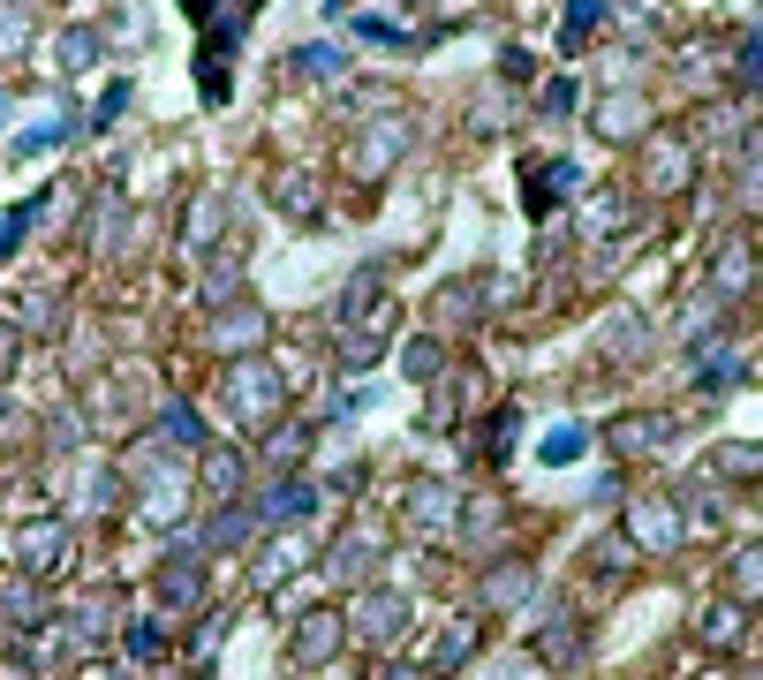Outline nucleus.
Wrapping results in <instances>:
<instances>
[{
	"instance_id": "obj_1",
	"label": "nucleus",
	"mask_w": 763,
	"mask_h": 680,
	"mask_svg": "<svg viewBox=\"0 0 763 680\" xmlns=\"http://www.w3.org/2000/svg\"><path fill=\"white\" fill-rule=\"evenodd\" d=\"M575 159H552V167H529V212H552L560 197H575Z\"/></svg>"
},
{
	"instance_id": "obj_2",
	"label": "nucleus",
	"mask_w": 763,
	"mask_h": 680,
	"mask_svg": "<svg viewBox=\"0 0 763 680\" xmlns=\"http://www.w3.org/2000/svg\"><path fill=\"white\" fill-rule=\"evenodd\" d=\"M673 507H665V499H643V507H635V544H673Z\"/></svg>"
},
{
	"instance_id": "obj_3",
	"label": "nucleus",
	"mask_w": 763,
	"mask_h": 680,
	"mask_svg": "<svg viewBox=\"0 0 763 680\" xmlns=\"http://www.w3.org/2000/svg\"><path fill=\"white\" fill-rule=\"evenodd\" d=\"M61 552H68V529H53V522H38L31 537H23V560H31V567H53Z\"/></svg>"
},
{
	"instance_id": "obj_4",
	"label": "nucleus",
	"mask_w": 763,
	"mask_h": 680,
	"mask_svg": "<svg viewBox=\"0 0 763 680\" xmlns=\"http://www.w3.org/2000/svg\"><path fill=\"white\" fill-rule=\"evenodd\" d=\"M272 401H280V386H272L265 371H235V408H250V416H257V408H272Z\"/></svg>"
},
{
	"instance_id": "obj_5",
	"label": "nucleus",
	"mask_w": 763,
	"mask_h": 680,
	"mask_svg": "<svg viewBox=\"0 0 763 680\" xmlns=\"http://www.w3.org/2000/svg\"><path fill=\"white\" fill-rule=\"evenodd\" d=\"M68 136H76V121L61 114L53 129H23V136H16V152H23V159H38V152H53V144H68Z\"/></svg>"
},
{
	"instance_id": "obj_6",
	"label": "nucleus",
	"mask_w": 763,
	"mask_h": 680,
	"mask_svg": "<svg viewBox=\"0 0 763 680\" xmlns=\"http://www.w3.org/2000/svg\"><path fill=\"white\" fill-rule=\"evenodd\" d=\"M46 212V197H31V204H16V212H0V250H16L23 235H31V220Z\"/></svg>"
},
{
	"instance_id": "obj_7",
	"label": "nucleus",
	"mask_w": 763,
	"mask_h": 680,
	"mask_svg": "<svg viewBox=\"0 0 763 680\" xmlns=\"http://www.w3.org/2000/svg\"><path fill=\"white\" fill-rule=\"evenodd\" d=\"M635 121H643V106H635V99H612L605 114H597V129H605V136H635Z\"/></svg>"
},
{
	"instance_id": "obj_8",
	"label": "nucleus",
	"mask_w": 763,
	"mask_h": 680,
	"mask_svg": "<svg viewBox=\"0 0 763 680\" xmlns=\"http://www.w3.org/2000/svg\"><path fill=\"white\" fill-rule=\"evenodd\" d=\"M318 507V492H310V484H280V492L265 499V514H310Z\"/></svg>"
},
{
	"instance_id": "obj_9",
	"label": "nucleus",
	"mask_w": 763,
	"mask_h": 680,
	"mask_svg": "<svg viewBox=\"0 0 763 680\" xmlns=\"http://www.w3.org/2000/svg\"><path fill=\"white\" fill-rule=\"evenodd\" d=\"M159 431H167L174 446H197L204 431H197V408H167V416H159Z\"/></svg>"
},
{
	"instance_id": "obj_10",
	"label": "nucleus",
	"mask_w": 763,
	"mask_h": 680,
	"mask_svg": "<svg viewBox=\"0 0 763 680\" xmlns=\"http://www.w3.org/2000/svg\"><path fill=\"white\" fill-rule=\"evenodd\" d=\"M333 643H340V628H333V620H310V635H295V658H325Z\"/></svg>"
},
{
	"instance_id": "obj_11",
	"label": "nucleus",
	"mask_w": 763,
	"mask_h": 680,
	"mask_svg": "<svg viewBox=\"0 0 763 680\" xmlns=\"http://www.w3.org/2000/svg\"><path fill=\"white\" fill-rule=\"evenodd\" d=\"M91 61H99V38H91V31H68L61 38V68H91Z\"/></svg>"
},
{
	"instance_id": "obj_12",
	"label": "nucleus",
	"mask_w": 763,
	"mask_h": 680,
	"mask_svg": "<svg viewBox=\"0 0 763 680\" xmlns=\"http://www.w3.org/2000/svg\"><path fill=\"white\" fill-rule=\"evenodd\" d=\"M295 68H310V76H340V46H295Z\"/></svg>"
},
{
	"instance_id": "obj_13",
	"label": "nucleus",
	"mask_w": 763,
	"mask_h": 680,
	"mask_svg": "<svg viewBox=\"0 0 763 680\" xmlns=\"http://www.w3.org/2000/svg\"><path fill=\"white\" fill-rule=\"evenodd\" d=\"M522 590H529V575H522V567H499V575L484 582V597H492V605H507V597H522Z\"/></svg>"
},
{
	"instance_id": "obj_14",
	"label": "nucleus",
	"mask_w": 763,
	"mask_h": 680,
	"mask_svg": "<svg viewBox=\"0 0 763 680\" xmlns=\"http://www.w3.org/2000/svg\"><path fill=\"white\" fill-rule=\"evenodd\" d=\"M408 378H439V348L431 340H408V363H401Z\"/></svg>"
},
{
	"instance_id": "obj_15",
	"label": "nucleus",
	"mask_w": 763,
	"mask_h": 680,
	"mask_svg": "<svg viewBox=\"0 0 763 680\" xmlns=\"http://www.w3.org/2000/svg\"><path fill=\"white\" fill-rule=\"evenodd\" d=\"M597 16H605V0H575V8H567V46H582V31H590Z\"/></svg>"
},
{
	"instance_id": "obj_16",
	"label": "nucleus",
	"mask_w": 763,
	"mask_h": 680,
	"mask_svg": "<svg viewBox=\"0 0 763 680\" xmlns=\"http://www.w3.org/2000/svg\"><path fill=\"white\" fill-rule=\"evenodd\" d=\"M121 114H129V84H106V99H99V121H91V129H114Z\"/></svg>"
},
{
	"instance_id": "obj_17",
	"label": "nucleus",
	"mask_w": 763,
	"mask_h": 680,
	"mask_svg": "<svg viewBox=\"0 0 763 680\" xmlns=\"http://www.w3.org/2000/svg\"><path fill=\"white\" fill-rule=\"evenodd\" d=\"M484 446H492V461H507V446H514V408H499V416H492V431H484Z\"/></svg>"
},
{
	"instance_id": "obj_18",
	"label": "nucleus",
	"mask_w": 763,
	"mask_h": 680,
	"mask_svg": "<svg viewBox=\"0 0 763 680\" xmlns=\"http://www.w3.org/2000/svg\"><path fill=\"white\" fill-rule=\"evenodd\" d=\"M582 446H590V439H582V431H552V439H544V461H575Z\"/></svg>"
},
{
	"instance_id": "obj_19",
	"label": "nucleus",
	"mask_w": 763,
	"mask_h": 680,
	"mask_svg": "<svg viewBox=\"0 0 763 680\" xmlns=\"http://www.w3.org/2000/svg\"><path fill=\"white\" fill-rule=\"evenodd\" d=\"M204 484H212V492H235V454H212V461H204Z\"/></svg>"
},
{
	"instance_id": "obj_20",
	"label": "nucleus",
	"mask_w": 763,
	"mask_h": 680,
	"mask_svg": "<svg viewBox=\"0 0 763 680\" xmlns=\"http://www.w3.org/2000/svg\"><path fill=\"white\" fill-rule=\"evenodd\" d=\"M340 544H348V552H340V575H356V567H371V537H340Z\"/></svg>"
},
{
	"instance_id": "obj_21",
	"label": "nucleus",
	"mask_w": 763,
	"mask_h": 680,
	"mask_svg": "<svg viewBox=\"0 0 763 680\" xmlns=\"http://www.w3.org/2000/svg\"><path fill=\"white\" fill-rule=\"evenodd\" d=\"M408 514H416V522H446V492H416Z\"/></svg>"
},
{
	"instance_id": "obj_22",
	"label": "nucleus",
	"mask_w": 763,
	"mask_h": 680,
	"mask_svg": "<svg viewBox=\"0 0 763 680\" xmlns=\"http://www.w3.org/2000/svg\"><path fill=\"white\" fill-rule=\"evenodd\" d=\"M129 650H136V658H152V650H159V628H152V620H136V628H129Z\"/></svg>"
},
{
	"instance_id": "obj_23",
	"label": "nucleus",
	"mask_w": 763,
	"mask_h": 680,
	"mask_svg": "<svg viewBox=\"0 0 763 680\" xmlns=\"http://www.w3.org/2000/svg\"><path fill=\"white\" fill-rule=\"evenodd\" d=\"M733 590L756 597V552H741V567H733Z\"/></svg>"
},
{
	"instance_id": "obj_24",
	"label": "nucleus",
	"mask_w": 763,
	"mask_h": 680,
	"mask_svg": "<svg viewBox=\"0 0 763 680\" xmlns=\"http://www.w3.org/2000/svg\"><path fill=\"white\" fill-rule=\"evenodd\" d=\"M0 46H23V16H16V8L0 16Z\"/></svg>"
},
{
	"instance_id": "obj_25",
	"label": "nucleus",
	"mask_w": 763,
	"mask_h": 680,
	"mask_svg": "<svg viewBox=\"0 0 763 680\" xmlns=\"http://www.w3.org/2000/svg\"><path fill=\"white\" fill-rule=\"evenodd\" d=\"M16 371V333H0V378Z\"/></svg>"
},
{
	"instance_id": "obj_26",
	"label": "nucleus",
	"mask_w": 763,
	"mask_h": 680,
	"mask_svg": "<svg viewBox=\"0 0 763 680\" xmlns=\"http://www.w3.org/2000/svg\"><path fill=\"white\" fill-rule=\"evenodd\" d=\"M182 16H197V23H204V16H212V0H182Z\"/></svg>"
}]
</instances>
